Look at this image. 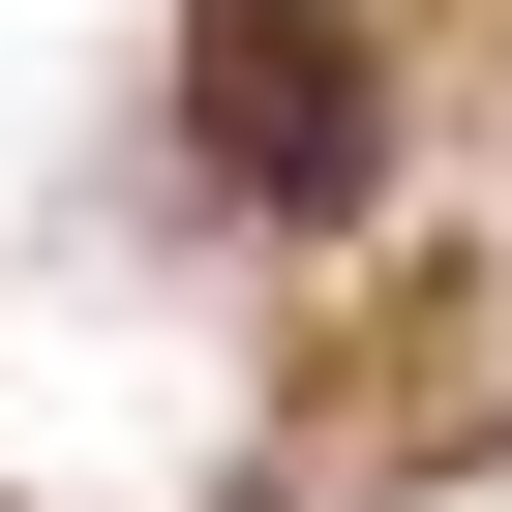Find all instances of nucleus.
Returning a JSON list of instances; mask_svg holds the SVG:
<instances>
[{"label":"nucleus","instance_id":"f257e3e1","mask_svg":"<svg viewBox=\"0 0 512 512\" xmlns=\"http://www.w3.org/2000/svg\"><path fill=\"white\" fill-rule=\"evenodd\" d=\"M181 181L272 211V241H332L392 181V31L362 0H181Z\"/></svg>","mask_w":512,"mask_h":512}]
</instances>
